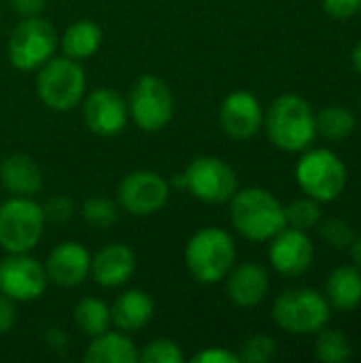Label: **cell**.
<instances>
[{
  "instance_id": "cell-1",
  "label": "cell",
  "mask_w": 361,
  "mask_h": 363,
  "mask_svg": "<svg viewBox=\"0 0 361 363\" xmlns=\"http://www.w3.org/2000/svg\"><path fill=\"white\" fill-rule=\"evenodd\" d=\"M264 123L270 143L287 153L306 151L317 136L315 113L311 104L296 94L279 96L268 106Z\"/></svg>"
},
{
  "instance_id": "cell-2",
  "label": "cell",
  "mask_w": 361,
  "mask_h": 363,
  "mask_svg": "<svg viewBox=\"0 0 361 363\" xmlns=\"http://www.w3.org/2000/svg\"><path fill=\"white\" fill-rule=\"evenodd\" d=\"M230 221L240 236L253 242H266L287 225L285 206L262 187L238 189L232 196Z\"/></svg>"
},
{
  "instance_id": "cell-3",
  "label": "cell",
  "mask_w": 361,
  "mask_h": 363,
  "mask_svg": "<svg viewBox=\"0 0 361 363\" xmlns=\"http://www.w3.org/2000/svg\"><path fill=\"white\" fill-rule=\"evenodd\" d=\"M236 262L234 238L221 228L198 230L185 247V264L191 277L202 285L221 283Z\"/></svg>"
},
{
  "instance_id": "cell-4",
  "label": "cell",
  "mask_w": 361,
  "mask_h": 363,
  "mask_svg": "<svg viewBox=\"0 0 361 363\" xmlns=\"http://www.w3.org/2000/svg\"><path fill=\"white\" fill-rule=\"evenodd\" d=\"M272 319L287 334H317L330 321V302L326 296L309 287L287 289L274 300Z\"/></svg>"
},
{
  "instance_id": "cell-5",
  "label": "cell",
  "mask_w": 361,
  "mask_h": 363,
  "mask_svg": "<svg viewBox=\"0 0 361 363\" xmlns=\"http://www.w3.org/2000/svg\"><path fill=\"white\" fill-rule=\"evenodd\" d=\"M36 91L45 106L66 113L85 96V72L72 57H49L36 74Z\"/></svg>"
},
{
  "instance_id": "cell-6",
  "label": "cell",
  "mask_w": 361,
  "mask_h": 363,
  "mask_svg": "<svg viewBox=\"0 0 361 363\" xmlns=\"http://www.w3.org/2000/svg\"><path fill=\"white\" fill-rule=\"evenodd\" d=\"M296 181L300 189L317 200L332 202L347 187V166L345 162L330 149H311L306 151L296 166Z\"/></svg>"
},
{
  "instance_id": "cell-7",
  "label": "cell",
  "mask_w": 361,
  "mask_h": 363,
  "mask_svg": "<svg viewBox=\"0 0 361 363\" xmlns=\"http://www.w3.org/2000/svg\"><path fill=\"white\" fill-rule=\"evenodd\" d=\"M45 213L38 202L13 196L0 204V247L6 253H30L45 232Z\"/></svg>"
},
{
  "instance_id": "cell-8",
  "label": "cell",
  "mask_w": 361,
  "mask_h": 363,
  "mask_svg": "<svg viewBox=\"0 0 361 363\" xmlns=\"http://www.w3.org/2000/svg\"><path fill=\"white\" fill-rule=\"evenodd\" d=\"M57 40V32L47 19H43L40 15L23 17L11 32L9 60L17 70H36L49 57H53Z\"/></svg>"
},
{
  "instance_id": "cell-9",
  "label": "cell",
  "mask_w": 361,
  "mask_h": 363,
  "mask_svg": "<svg viewBox=\"0 0 361 363\" xmlns=\"http://www.w3.org/2000/svg\"><path fill=\"white\" fill-rule=\"evenodd\" d=\"M128 113L145 132L164 130L174 115V98L170 87L155 74H143L130 89Z\"/></svg>"
},
{
  "instance_id": "cell-10",
  "label": "cell",
  "mask_w": 361,
  "mask_h": 363,
  "mask_svg": "<svg viewBox=\"0 0 361 363\" xmlns=\"http://www.w3.org/2000/svg\"><path fill=\"white\" fill-rule=\"evenodd\" d=\"M185 189H189L200 202L223 204L238 191V177L230 164L215 155L196 157L183 172Z\"/></svg>"
},
{
  "instance_id": "cell-11",
  "label": "cell",
  "mask_w": 361,
  "mask_h": 363,
  "mask_svg": "<svg viewBox=\"0 0 361 363\" xmlns=\"http://www.w3.org/2000/svg\"><path fill=\"white\" fill-rule=\"evenodd\" d=\"M45 264L28 253H9L0 259V294L15 302L38 300L47 289Z\"/></svg>"
},
{
  "instance_id": "cell-12",
  "label": "cell",
  "mask_w": 361,
  "mask_h": 363,
  "mask_svg": "<svg viewBox=\"0 0 361 363\" xmlns=\"http://www.w3.org/2000/svg\"><path fill=\"white\" fill-rule=\"evenodd\" d=\"M170 196L168 181L151 170H134L117 185V200L123 211L136 217H147L164 208Z\"/></svg>"
},
{
  "instance_id": "cell-13",
  "label": "cell",
  "mask_w": 361,
  "mask_h": 363,
  "mask_svg": "<svg viewBox=\"0 0 361 363\" xmlns=\"http://www.w3.org/2000/svg\"><path fill=\"white\" fill-rule=\"evenodd\" d=\"M268 257L279 274L300 277L313 266L315 247L306 232L285 225L277 236L270 238Z\"/></svg>"
},
{
  "instance_id": "cell-14",
  "label": "cell",
  "mask_w": 361,
  "mask_h": 363,
  "mask_svg": "<svg viewBox=\"0 0 361 363\" xmlns=\"http://www.w3.org/2000/svg\"><path fill=\"white\" fill-rule=\"evenodd\" d=\"M128 102L111 87H98L83 100V119L98 136H115L128 123Z\"/></svg>"
},
{
  "instance_id": "cell-15",
  "label": "cell",
  "mask_w": 361,
  "mask_h": 363,
  "mask_svg": "<svg viewBox=\"0 0 361 363\" xmlns=\"http://www.w3.org/2000/svg\"><path fill=\"white\" fill-rule=\"evenodd\" d=\"M221 130L234 140L253 138L264 125V111L260 100L245 89L232 91L219 106Z\"/></svg>"
},
{
  "instance_id": "cell-16",
  "label": "cell",
  "mask_w": 361,
  "mask_h": 363,
  "mask_svg": "<svg viewBox=\"0 0 361 363\" xmlns=\"http://www.w3.org/2000/svg\"><path fill=\"white\" fill-rule=\"evenodd\" d=\"M89 268H91L89 251L74 240H66L53 247L45 262V272L49 283L66 289L81 285L89 277Z\"/></svg>"
},
{
  "instance_id": "cell-17",
  "label": "cell",
  "mask_w": 361,
  "mask_h": 363,
  "mask_svg": "<svg viewBox=\"0 0 361 363\" xmlns=\"http://www.w3.org/2000/svg\"><path fill=\"white\" fill-rule=\"evenodd\" d=\"M136 270V255L128 245H106L96 255H91L89 274L100 287H121Z\"/></svg>"
},
{
  "instance_id": "cell-18",
  "label": "cell",
  "mask_w": 361,
  "mask_h": 363,
  "mask_svg": "<svg viewBox=\"0 0 361 363\" xmlns=\"http://www.w3.org/2000/svg\"><path fill=\"white\" fill-rule=\"evenodd\" d=\"M226 279H228V296L240 308L257 306L270 289L268 272L253 262L232 268Z\"/></svg>"
},
{
  "instance_id": "cell-19",
  "label": "cell",
  "mask_w": 361,
  "mask_h": 363,
  "mask_svg": "<svg viewBox=\"0 0 361 363\" xmlns=\"http://www.w3.org/2000/svg\"><path fill=\"white\" fill-rule=\"evenodd\" d=\"M0 181L13 196L32 198L43 187V172L30 155L11 153L0 164Z\"/></svg>"
},
{
  "instance_id": "cell-20",
  "label": "cell",
  "mask_w": 361,
  "mask_h": 363,
  "mask_svg": "<svg viewBox=\"0 0 361 363\" xmlns=\"http://www.w3.org/2000/svg\"><path fill=\"white\" fill-rule=\"evenodd\" d=\"M153 313L155 306L147 291L128 289L111 306V323H115L117 330L130 334L143 330L153 319Z\"/></svg>"
},
{
  "instance_id": "cell-21",
  "label": "cell",
  "mask_w": 361,
  "mask_h": 363,
  "mask_svg": "<svg viewBox=\"0 0 361 363\" xmlns=\"http://www.w3.org/2000/svg\"><path fill=\"white\" fill-rule=\"evenodd\" d=\"M83 359L87 363H134L138 362V351L126 332H102L91 338Z\"/></svg>"
},
{
  "instance_id": "cell-22",
  "label": "cell",
  "mask_w": 361,
  "mask_h": 363,
  "mask_svg": "<svg viewBox=\"0 0 361 363\" xmlns=\"http://www.w3.org/2000/svg\"><path fill=\"white\" fill-rule=\"evenodd\" d=\"M326 300L330 308L355 311L361 304V270L355 266H340L328 277Z\"/></svg>"
},
{
  "instance_id": "cell-23",
  "label": "cell",
  "mask_w": 361,
  "mask_h": 363,
  "mask_svg": "<svg viewBox=\"0 0 361 363\" xmlns=\"http://www.w3.org/2000/svg\"><path fill=\"white\" fill-rule=\"evenodd\" d=\"M60 43H62V51L66 57H72L77 62L87 60L102 45V28L91 19H79L66 28Z\"/></svg>"
},
{
  "instance_id": "cell-24",
  "label": "cell",
  "mask_w": 361,
  "mask_h": 363,
  "mask_svg": "<svg viewBox=\"0 0 361 363\" xmlns=\"http://www.w3.org/2000/svg\"><path fill=\"white\" fill-rule=\"evenodd\" d=\"M317 134L330 143H343L355 132V115L343 104L323 106L315 115Z\"/></svg>"
},
{
  "instance_id": "cell-25",
  "label": "cell",
  "mask_w": 361,
  "mask_h": 363,
  "mask_svg": "<svg viewBox=\"0 0 361 363\" xmlns=\"http://www.w3.org/2000/svg\"><path fill=\"white\" fill-rule=\"evenodd\" d=\"M74 323L85 336L94 338V336L109 330V325H111V306L106 302L98 300V298H83L74 306Z\"/></svg>"
},
{
  "instance_id": "cell-26",
  "label": "cell",
  "mask_w": 361,
  "mask_h": 363,
  "mask_svg": "<svg viewBox=\"0 0 361 363\" xmlns=\"http://www.w3.org/2000/svg\"><path fill=\"white\" fill-rule=\"evenodd\" d=\"M353 349L349 338L340 330L321 328L315 342V357L323 363H345L351 359Z\"/></svg>"
},
{
  "instance_id": "cell-27",
  "label": "cell",
  "mask_w": 361,
  "mask_h": 363,
  "mask_svg": "<svg viewBox=\"0 0 361 363\" xmlns=\"http://www.w3.org/2000/svg\"><path fill=\"white\" fill-rule=\"evenodd\" d=\"M321 202L313 200V198H300L294 200L291 204L285 206V223L289 228L309 232L313 228H317L321 223Z\"/></svg>"
},
{
  "instance_id": "cell-28",
  "label": "cell",
  "mask_w": 361,
  "mask_h": 363,
  "mask_svg": "<svg viewBox=\"0 0 361 363\" xmlns=\"http://www.w3.org/2000/svg\"><path fill=\"white\" fill-rule=\"evenodd\" d=\"M117 213H119L117 211V204L113 200L100 198V196L89 198L83 204V208H81L83 219L89 225H94V228H109V225H113L117 221Z\"/></svg>"
},
{
  "instance_id": "cell-29",
  "label": "cell",
  "mask_w": 361,
  "mask_h": 363,
  "mask_svg": "<svg viewBox=\"0 0 361 363\" xmlns=\"http://www.w3.org/2000/svg\"><path fill=\"white\" fill-rule=\"evenodd\" d=\"M138 359L143 363H181L183 362V351L174 340L157 338V340H151L143 349Z\"/></svg>"
},
{
  "instance_id": "cell-30",
  "label": "cell",
  "mask_w": 361,
  "mask_h": 363,
  "mask_svg": "<svg viewBox=\"0 0 361 363\" xmlns=\"http://www.w3.org/2000/svg\"><path fill=\"white\" fill-rule=\"evenodd\" d=\"M321 238L332 249L343 251V249H349L357 236H355L353 225L347 223L345 219H328L326 223H321Z\"/></svg>"
},
{
  "instance_id": "cell-31",
  "label": "cell",
  "mask_w": 361,
  "mask_h": 363,
  "mask_svg": "<svg viewBox=\"0 0 361 363\" xmlns=\"http://www.w3.org/2000/svg\"><path fill=\"white\" fill-rule=\"evenodd\" d=\"M240 362L247 363H268L277 357V342L270 336H253L243 345V351L238 353Z\"/></svg>"
},
{
  "instance_id": "cell-32",
  "label": "cell",
  "mask_w": 361,
  "mask_h": 363,
  "mask_svg": "<svg viewBox=\"0 0 361 363\" xmlns=\"http://www.w3.org/2000/svg\"><path fill=\"white\" fill-rule=\"evenodd\" d=\"M43 213H45V221H51V223H66L72 213H74V204L72 200H68L66 196H53L45 202L43 206Z\"/></svg>"
},
{
  "instance_id": "cell-33",
  "label": "cell",
  "mask_w": 361,
  "mask_h": 363,
  "mask_svg": "<svg viewBox=\"0 0 361 363\" xmlns=\"http://www.w3.org/2000/svg\"><path fill=\"white\" fill-rule=\"evenodd\" d=\"M323 9L334 19H349L360 13V0H323Z\"/></svg>"
},
{
  "instance_id": "cell-34",
  "label": "cell",
  "mask_w": 361,
  "mask_h": 363,
  "mask_svg": "<svg viewBox=\"0 0 361 363\" xmlns=\"http://www.w3.org/2000/svg\"><path fill=\"white\" fill-rule=\"evenodd\" d=\"M194 363H240V355L228 351V349H221V347H211V349H204L200 351L198 355H194Z\"/></svg>"
},
{
  "instance_id": "cell-35",
  "label": "cell",
  "mask_w": 361,
  "mask_h": 363,
  "mask_svg": "<svg viewBox=\"0 0 361 363\" xmlns=\"http://www.w3.org/2000/svg\"><path fill=\"white\" fill-rule=\"evenodd\" d=\"M17 302L11 300L9 296L0 294V336L2 334H9L17 321Z\"/></svg>"
},
{
  "instance_id": "cell-36",
  "label": "cell",
  "mask_w": 361,
  "mask_h": 363,
  "mask_svg": "<svg viewBox=\"0 0 361 363\" xmlns=\"http://www.w3.org/2000/svg\"><path fill=\"white\" fill-rule=\"evenodd\" d=\"M9 4H11V11L15 15H19L21 19L23 17H36L45 9V0H9Z\"/></svg>"
},
{
  "instance_id": "cell-37",
  "label": "cell",
  "mask_w": 361,
  "mask_h": 363,
  "mask_svg": "<svg viewBox=\"0 0 361 363\" xmlns=\"http://www.w3.org/2000/svg\"><path fill=\"white\" fill-rule=\"evenodd\" d=\"M349 249H351V257H353V262H355V268H360L361 270V236L353 240V245H351Z\"/></svg>"
},
{
  "instance_id": "cell-38",
  "label": "cell",
  "mask_w": 361,
  "mask_h": 363,
  "mask_svg": "<svg viewBox=\"0 0 361 363\" xmlns=\"http://www.w3.org/2000/svg\"><path fill=\"white\" fill-rule=\"evenodd\" d=\"M351 60H353V66H355V70L361 74V40L355 45V49H353V55H351Z\"/></svg>"
},
{
  "instance_id": "cell-39",
  "label": "cell",
  "mask_w": 361,
  "mask_h": 363,
  "mask_svg": "<svg viewBox=\"0 0 361 363\" xmlns=\"http://www.w3.org/2000/svg\"><path fill=\"white\" fill-rule=\"evenodd\" d=\"M360 13H361V0H360Z\"/></svg>"
}]
</instances>
